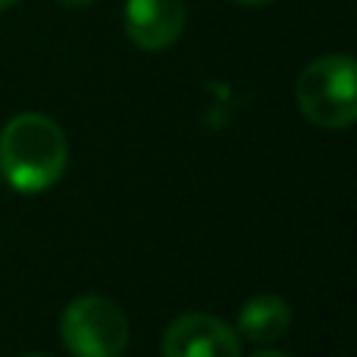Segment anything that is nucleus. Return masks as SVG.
Returning a JSON list of instances; mask_svg holds the SVG:
<instances>
[{"mask_svg":"<svg viewBox=\"0 0 357 357\" xmlns=\"http://www.w3.org/2000/svg\"><path fill=\"white\" fill-rule=\"evenodd\" d=\"M238 3H270V0H238Z\"/></svg>","mask_w":357,"mask_h":357,"instance_id":"nucleus-10","label":"nucleus"},{"mask_svg":"<svg viewBox=\"0 0 357 357\" xmlns=\"http://www.w3.org/2000/svg\"><path fill=\"white\" fill-rule=\"evenodd\" d=\"M298 107L320 129H348L357 119L354 60L348 54H329L314 60L298 75Z\"/></svg>","mask_w":357,"mask_h":357,"instance_id":"nucleus-2","label":"nucleus"},{"mask_svg":"<svg viewBox=\"0 0 357 357\" xmlns=\"http://www.w3.org/2000/svg\"><path fill=\"white\" fill-rule=\"evenodd\" d=\"M60 3H66V6H85V3H91V0H60Z\"/></svg>","mask_w":357,"mask_h":357,"instance_id":"nucleus-8","label":"nucleus"},{"mask_svg":"<svg viewBox=\"0 0 357 357\" xmlns=\"http://www.w3.org/2000/svg\"><path fill=\"white\" fill-rule=\"evenodd\" d=\"M163 357H241L232 326L210 314H185L163 333Z\"/></svg>","mask_w":357,"mask_h":357,"instance_id":"nucleus-4","label":"nucleus"},{"mask_svg":"<svg viewBox=\"0 0 357 357\" xmlns=\"http://www.w3.org/2000/svg\"><path fill=\"white\" fill-rule=\"evenodd\" d=\"M13 3H19V0H0V10H10Z\"/></svg>","mask_w":357,"mask_h":357,"instance_id":"nucleus-9","label":"nucleus"},{"mask_svg":"<svg viewBox=\"0 0 357 357\" xmlns=\"http://www.w3.org/2000/svg\"><path fill=\"white\" fill-rule=\"evenodd\" d=\"M291 326V307L279 295H257L241 307L238 329L245 339L257 342V345H270V342L282 339Z\"/></svg>","mask_w":357,"mask_h":357,"instance_id":"nucleus-6","label":"nucleus"},{"mask_svg":"<svg viewBox=\"0 0 357 357\" xmlns=\"http://www.w3.org/2000/svg\"><path fill=\"white\" fill-rule=\"evenodd\" d=\"M254 357H289V354H282V351H257Z\"/></svg>","mask_w":357,"mask_h":357,"instance_id":"nucleus-7","label":"nucleus"},{"mask_svg":"<svg viewBox=\"0 0 357 357\" xmlns=\"http://www.w3.org/2000/svg\"><path fill=\"white\" fill-rule=\"evenodd\" d=\"M60 335L73 357H123L129 320L110 298L85 295L63 310Z\"/></svg>","mask_w":357,"mask_h":357,"instance_id":"nucleus-3","label":"nucleus"},{"mask_svg":"<svg viewBox=\"0 0 357 357\" xmlns=\"http://www.w3.org/2000/svg\"><path fill=\"white\" fill-rule=\"evenodd\" d=\"M29 357H41V354H29Z\"/></svg>","mask_w":357,"mask_h":357,"instance_id":"nucleus-11","label":"nucleus"},{"mask_svg":"<svg viewBox=\"0 0 357 357\" xmlns=\"http://www.w3.org/2000/svg\"><path fill=\"white\" fill-rule=\"evenodd\" d=\"M185 29V0H126V35L142 50H163Z\"/></svg>","mask_w":357,"mask_h":357,"instance_id":"nucleus-5","label":"nucleus"},{"mask_svg":"<svg viewBox=\"0 0 357 357\" xmlns=\"http://www.w3.org/2000/svg\"><path fill=\"white\" fill-rule=\"evenodd\" d=\"M69 144L63 129L44 113H19L0 135V169L22 195L47 191L63 176Z\"/></svg>","mask_w":357,"mask_h":357,"instance_id":"nucleus-1","label":"nucleus"}]
</instances>
